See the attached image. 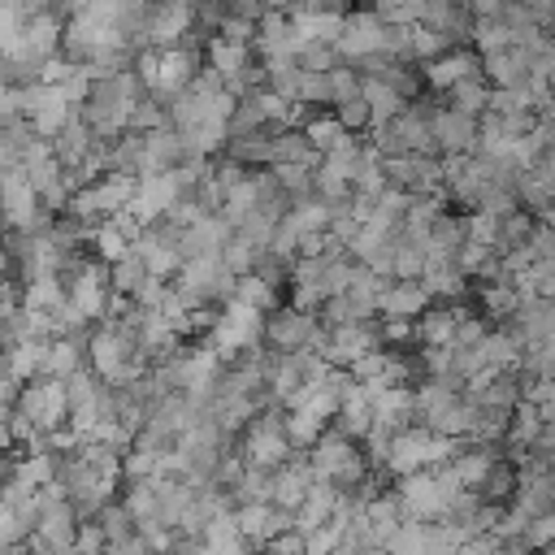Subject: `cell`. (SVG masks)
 Segmentation results:
<instances>
[{
	"label": "cell",
	"instance_id": "obj_1",
	"mask_svg": "<svg viewBox=\"0 0 555 555\" xmlns=\"http://www.w3.org/2000/svg\"><path fill=\"white\" fill-rule=\"evenodd\" d=\"M234 451H238L243 464H256V468H269V473H273L278 464H286L291 442H286V429H282V408L256 412V416L243 425V434L234 438Z\"/></svg>",
	"mask_w": 555,
	"mask_h": 555
},
{
	"label": "cell",
	"instance_id": "obj_2",
	"mask_svg": "<svg viewBox=\"0 0 555 555\" xmlns=\"http://www.w3.org/2000/svg\"><path fill=\"white\" fill-rule=\"evenodd\" d=\"M0 217H4V230H30V234H48L52 230V217L39 212L35 186L22 173V165L0 169Z\"/></svg>",
	"mask_w": 555,
	"mask_h": 555
},
{
	"label": "cell",
	"instance_id": "obj_3",
	"mask_svg": "<svg viewBox=\"0 0 555 555\" xmlns=\"http://www.w3.org/2000/svg\"><path fill=\"white\" fill-rule=\"evenodd\" d=\"M321 330V321H317V312H295V308H273L269 317H264V338H260V347H269V351H278V356H299V351H308L312 347V334Z\"/></svg>",
	"mask_w": 555,
	"mask_h": 555
},
{
	"label": "cell",
	"instance_id": "obj_4",
	"mask_svg": "<svg viewBox=\"0 0 555 555\" xmlns=\"http://www.w3.org/2000/svg\"><path fill=\"white\" fill-rule=\"evenodd\" d=\"M382 30H386V26L373 17L369 4H364V9H347V13H343V26H338V39H334L338 61L351 65V61H360V56H369V52H382Z\"/></svg>",
	"mask_w": 555,
	"mask_h": 555
},
{
	"label": "cell",
	"instance_id": "obj_5",
	"mask_svg": "<svg viewBox=\"0 0 555 555\" xmlns=\"http://www.w3.org/2000/svg\"><path fill=\"white\" fill-rule=\"evenodd\" d=\"M416 26L442 35L451 48H468V39H473V17H468V4H460V0H421Z\"/></svg>",
	"mask_w": 555,
	"mask_h": 555
},
{
	"label": "cell",
	"instance_id": "obj_6",
	"mask_svg": "<svg viewBox=\"0 0 555 555\" xmlns=\"http://www.w3.org/2000/svg\"><path fill=\"white\" fill-rule=\"evenodd\" d=\"M390 490L399 494V503H403V516H408V520H421V525H438V512H442V494H438V486H434L429 468H421V473H412V477H399V481H390Z\"/></svg>",
	"mask_w": 555,
	"mask_h": 555
},
{
	"label": "cell",
	"instance_id": "obj_7",
	"mask_svg": "<svg viewBox=\"0 0 555 555\" xmlns=\"http://www.w3.org/2000/svg\"><path fill=\"white\" fill-rule=\"evenodd\" d=\"M429 134H434V147H438V160H455V156H468L473 152V134H477V117H464L455 108H438L434 121H429Z\"/></svg>",
	"mask_w": 555,
	"mask_h": 555
},
{
	"label": "cell",
	"instance_id": "obj_8",
	"mask_svg": "<svg viewBox=\"0 0 555 555\" xmlns=\"http://www.w3.org/2000/svg\"><path fill=\"white\" fill-rule=\"evenodd\" d=\"M421 78H425V91H438L442 95L447 87H455L464 78H481V56L473 48H447L438 61L421 65Z\"/></svg>",
	"mask_w": 555,
	"mask_h": 555
},
{
	"label": "cell",
	"instance_id": "obj_9",
	"mask_svg": "<svg viewBox=\"0 0 555 555\" xmlns=\"http://www.w3.org/2000/svg\"><path fill=\"white\" fill-rule=\"evenodd\" d=\"M195 22L191 0H152V22H147V48L165 52L182 39V30Z\"/></svg>",
	"mask_w": 555,
	"mask_h": 555
},
{
	"label": "cell",
	"instance_id": "obj_10",
	"mask_svg": "<svg viewBox=\"0 0 555 555\" xmlns=\"http://www.w3.org/2000/svg\"><path fill=\"white\" fill-rule=\"evenodd\" d=\"M87 334H91V330H87ZM87 334L52 338V343L43 347V360H39L35 382H65V377H74L78 369H87Z\"/></svg>",
	"mask_w": 555,
	"mask_h": 555
},
{
	"label": "cell",
	"instance_id": "obj_11",
	"mask_svg": "<svg viewBox=\"0 0 555 555\" xmlns=\"http://www.w3.org/2000/svg\"><path fill=\"white\" fill-rule=\"evenodd\" d=\"M425 455H429V429L412 425V429H399L390 438V455H386V481H399V477H412L425 468Z\"/></svg>",
	"mask_w": 555,
	"mask_h": 555
},
{
	"label": "cell",
	"instance_id": "obj_12",
	"mask_svg": "<svg viewBox=\"0 0 555 555\" xmlns=\"http://www.w3.org/2000/svg\"><path fill=\"white\" fill-rule=\"evenodd\" d=\"M473 416H477V403L460 390V395H451V399H442L434 412H425V429L434 434V438H468V429H473Z\"/></svg>",
	"mask_w": 555,
	"mask_h": 555
},
{
	"label": "cell",
	"instance_id": "obj_13",
	"mask_svg": "<svg viewBox=\"0 0 555 555\" xmlns=\"http://www.w3.org/2000/svg\"><path fill=\"white\" fill-rule=\"evenodd\" d=\"M525 78H529V56H525L520 43L481 56V82L490 91H499V87H525Z\"/></svg>",
	"mask_w": 555,
	"mask_h": 555
},
{
	"label": "cell",
	"instance_id": "obj_14",
	"mask_svg": "<svg viewBox=\"0 0 555 555\" xmlns=\"http://www.w3.org/2000/svg\"><path fill=\"white\" fill-rule=\"evenodd\" d=\"M173 204H178V191H173L169 173H143V178L134 182L130 212H134L143 225H147V221H156V217H165Z\"/></svg>",
	"mask_w": 555,
	"mask_h": 555
},
{
	"label": "cell",
	"instance_id": "obj_15",
	"mask_svg": "<svg viewBox=\"0 0 555 555\" xmlns=\"http://www.w3.org/2000/svg\"><path fill=\"white\" fill-rule=\"evenodd\" d=\"M429 308L421 282H386L377 295V321H416Z\"/></svg>",
	"mask_w": 555,
	"mask_h": 555
},
{
	"label": "cell",
	"instance_id": "obj_16",
	"mask_svg": "<svg viewBox=\"0 0 555 555\" xmlns=\"http://www.w3.org/2000/svg\"><path fill=\"white\" fill-rule=\"evenodd\" d=\"M464 312H477L473 299L468 304H429L412 325H416V347H447L451 343V330Z\"/></svg>",
	"mask_w": 555,
	"mask_h": 555
},
{
	"label": "cell",
	"instance_id": "obj_17",
	"mask_svg": "<svg viewBox=\"0 0 555 555\" xmlns=\"http://www.w3.org/2000/svg\"><path fill=\"white\" fill-rule=\"evenodd\" d=\"M199 65H204V61L191 56V52H182V48H165V52H156V82H152V95L169 100L173 91L191 87V78H195Z\"/></svg>",
	"mask_w": 555,
	"mask_h": 555
},
{
	"label": "cell",
	"instance_id": "obj_18",
	"mask_svg": "<svg viewBox=\"0 0 555 555\" xmlns=\"http://www.w3.org/2000/svg\"><path fill=\"white\" fill-rule=\"evenodd\" d=\"M48 143V152H52V160L61 165V169H74V165H82L87 160V152H91V143H95V134L78 121V113L69 108V117H65V126L52 134V139H43Z\"/></svg>",
	"mask_w": 555,
	"mask_h": 555
},
{
	"label": "cell",
	"instance_id": "obj_19",
	"mask_svg": "<svg viewBox=\"0 0 555 555\" xmlns=\"http://www.w3.org/2000/svg\"><path fill=\"white\" fill-rule=\"evenodd\" d=\"M507 325L520 334V347H525V343H551V330H555V299H520L516 312L507 317Z\"/></svg>",
	"mask_w": 555,
	"mask_h": 555
},
{
	"label": "cell",
	"instance_id": "obj_20",
	"mask_svg": "<svg viewBox=\"0 0 555 555\" xmlns=\"http://www.w3.org/2000/svg\"><path fill=\"white\" fill-rule=\"evenodd\" d=\"M330 429L360 447V438L373 429V412H369V395H364V386H351V390L338 399V408H334V416H330Z\"/></svg>",
	"mask_w": 555,
	"mask_h": 555
},
{
	"label": "cell",
	"instance_id": "obj_21",
	"mask_svg": "<svg viewBox=\"0 0 555 555\" xmlns=\"http://www.w3.org/2000/svg\"><path fill=\"white\" fill-rule=\"evenodd\" d=\"M334 503H338V490L325 486V481H312L308 494H304V503L291 512V529H295L299 538H308L312 529H321V525L334 520Z\"/></svg>",
	"mask_w": 555,
	"mask_h": 555
},
{
	"label": "cell",
	"instance_id": "obj_22",
	"mask_svg": "<svg viewBox=\"0 0 555 555\" xmlns=\"http://www.w3.org/2000/svg\"><path fill=\"white\" fill-rule=\"evenodd\" d=\"M273 130H256V134H238V139H225L221 143V156L234 160L238 169H269L273 165Z\"/></svg>",
	"mask_w": 555,
	"mask_h": 555
},
{
	"label": "cell",
	"instance_id": "obj_23",
	"mask_svg": "<svg viewBox=\"0 0 555 555\" xmlns=\"http://www.w3.org/2000/svg\"><path fill=\"white\" fill-rule=\"evenodd\" d=\"M351 451H356V442H347L343 434H334V429L325 425L321 438L304 451V455H308V468H312V481H330V473H334Z\"/></svg>",
	"mask_w": 555,
	"mask_h": 555
},
{
	"label": "cell",
	"instance_id": "obj_24",
	"mask_svg": "<svg viewBox=\"0 0 555 555\" xmlns=\"http://www.w3.org/2000/svg\"><path fill=\"white\" fill-rule=\"evenodd\" d=\"M173 165H182V139L178 130L160 126L143 134V173H169Z\"/></svg>",
	"mask_w": 555,
	"mask_h": 555
},
{
	"label": "cell",
	"instance_id": "obj_25",
	"mask_svg": "<svg viewBox=\"0 0 555 555\" xmlns=\"http://www.w3.org/2000/svg\"><path fill=\"white\" fill-rule=\"evenodd\" d=\"M507 507H516L525 520L555 516V477L546 473V477H533V481H516V494H512Z\"/></svg>",
	"mask_w": 555,
	"mask_h": 555
},
{
	"label": "cell",
	"instance_id": "obj_26",
	"mask_svg": "<svg viewBox=\"0 0 555 555\" xmlns=\"http://www.w3.org/2000/svg\"><path fill=\"white\" fill-rule=\"evenodd\" d=\"M494 460H503V447H473V442H468V451H460V455L451 460V473H455L460 490H473V494H477V486H481V477L490 473Z\"/></svg>",
	"mask_w": 555,
	"mask_h": 555
},
{
	"label": "cell",
	"instance_id": "obj_27",
	"mask_svg": "<svg viewBox=\"0 0 555 555\" xmlns=\"http://www.w3.org/2000/svg\"><path fill=\"white\" fill-rule=\"evenodd\" d=\"M317 152L312 143L304 139L299 126H278L273 130V165H299V169H317Z\"/></svg>",
	"mask_w": 555,
	"mask_h": 555
},
{
	"label": "cell",
	"instance_id": "obj_28",
	"mask_svg": "<svg viewBox=\"0 0 555 555\" xmlns=\"http://www.w3.org/2000/svg\"><path fill=\"white\" fill-rule=\"evenodd\" d=\"M533 217L529 212H512V217H503V221H494V238H490V251L494 256H516V251H525V243H529V234H533Z\"/></svg>",
	"mask_w": 555,
	"mask_h": 555
},
{
	"label": "cell",
	"instance_id": "obj_29",
	"mask_svg": "<svg viewBox=\"0 0 555 555\" xmlns=\"http://www.w3.org/2000/svg\"><path fill=\"white\" fill-rule=\"evenodd\" d=\"M330 421L325 416H317L312 408H291V412H282V429H286V442H291V451H308L317 438H321V429H325Z\"/></svg>",
	"mask_w": 555,
	"mask_h": 555
},
{
	"label": "cell",
	"instance_id": "obj_30",
	"mask_svg": "<svg viewBox=\"0 0 555 555\" xmlns=\"http://www.w3.org/2000/svg\"><path fill=\"white\" fill-rule=\"evenodd\" d=\"M512 494H516V464L494 460V464H490V473H486V477H481V486H477V499H481V503H490V507H507V503H512Z\"/></svg>",
	"mask_w": 555,
	"mask_h": 555
},
{
	"label": "cell",
	"instance_id": "obj_31",
	"mask_svg": "<svg viewBox=\"0 0 555 555\" xmlns=\"http://www.w3.org/2000/svg\"><path fill=\"white\" fill-rule=\"evenodd\" d=\"M364 520L373 525L377 542H386V538H390V533H395V529H399L408 516H403V503H399V494L386 486V490H382V494H377V499L364 507Z\"/></svg>",
	"mask_w": 555,
	"mask_h": 555
},
{
	"label": "cell",
	"instance_id": "obj_32",
	"mask_svg": "<svg viewBox=\"0 0 555 555\" xmlns=\"http://www.w3.org/2000/svg\"><path fill=\"white\" fill-rule=\"evenodd\" d=\"M486 100H490V87L481 78H464V82H455V87L442 91V104L455 108V113H464V117H481L486 113Z\"/></svg>",
	"mask_w": 555,
	"mask_h": 555
},
{
	"label": "cell",
	"instance_id": "obj_33",
	"mask_svg": "<svg viewBox=\"0 0 555 555\" xmlns=\"http://www.w3.org/2000/svg\"><path fill=\"white\" fill-rule=\"evenodd\" d=\"M147 282H152V278H147V269H143L134 256H121L117 264H108V291H113V295H121V299H130V304L143 295V286H147Z\"/></svg>",
	"mask_w": 555,
	"mask_h": 555
},
{
	"label": "cell",
	"instance_id": "obj_34",
	"mask_svg": "<svg viewBox=\"0 0 555 555\" xmlns=\"http://www.w3.org/2000/svg\"><path fill=\"white\" fill-rule=\"evenodd\" d=\"M551 369H555V347L551 343H525L512 373L525 382H542V377H551Z\"/></svg>",
	"mask_w": 555,
	"mask_h": 555
},
{
	"label": "cell",
	"instance_id": "obj_35",
	"mask_svg": "<svg viewBox=\"0 0 555 555\" xmlns=\"http://www.w3.org/2000/svg\"><path fill=\"white\" fill-rule=\"evenodd\" d=\"M91 520L100 525V533H104V542H108V546H121L126 538H134V516H130L117 499H113V503H104Z\"/></svg>",
	"mask_w": 555,
	"mask_h": 555
},
{
	"label": "cell",
	"instance_id": "obj_36",
	"mask_svg": "<svg viewBox=\"0 0 555 555\" xmlns=\"http://www.w3.org/2000/svg\"><path fill=\"white\" fill-rule=\"evenodd\" d=\"M343 61H338V52H334V43H312V39H304L299 48H295V69L299 74H334Z\"/></svg>",
	"mask_w": 555,
	"mask_h": 555
},
{
	"label": "cell",
	"instance_id": "obj_37",
	"mask_svg": "<svg viewBox=\"0 0 555 555\" xmlns=\"http://www.w3.org/2000/svg\"><path fill=\"white\" fill-rule=\"evenodd\" d=\"M87 251H91L100 264H117L121 256H130V243H126V234H121L113 221H104V225L87 238Z\"/></svg>",
	"mask_w": 555,
	"mask_h": 555
},
{
	"label": "cell",
	"instance_id": "obj_38",
	"mask_svg": "<svg viewBox=\"0 0 555 555\" xmlns=\"http://www.w3.org/2000/svg\"><path fill=\"white\" fill-rule=\"evenodd\" d=\"M230 499H234V507H243V503H269V468L243 464L238 481L230 486Z\"/></svg>",
	"mask_w": 555,
	"mask_h": 555
},
{
	"label": "cell",
	"instance_id": "obj_39",
	"mask_svg": "<svg viewBox=\"0 0 555 555\" xmlns=\"http://www.w3.org/2000/svg\"><path fill=\"white\" fill-rule=\"evenodd\" d=\"M95 199H100V208H104L108 217H117V212L130 208V199H134V178H113V173H104V178L95 182Z\"/></svg>",
	"mask_w": 555,
	"mask_h": 555
},
{
	"label": "cell",
	"instance_id": "obj_40",
	"mask_svg": "<svg viewBox=\"0 0 555 555\" xmlns=\"http://www.w3.org/2000/svg\"><path fill=\"white\" fill-rule=\"evenodd\" d=\"M269 173H273L278 191H282L291 204H299V199L312 195V169H299V165H269Z\"/></svg>",
	"mask_w": 555,
	"mask_h": 555
},
{
	"label": "cell",
	"instance_id": "obj_41",
	"mask_svg": "<svg viewBox=\"0 0 555 555\" xmlns=\"http://www.w3.org/2000/svg\"><path fill=\"white\" fill-rule=\"evenodd\" d=\"M22 343H30V317L22 308L0 312V356L13 351V347H22Z\"/></svg>",
	"mask_w": 555,
	"mask_h": 555
},
{
	"label": "cell",
	"instance_id": "obj_42",
	"mask_svg": "<svg viewBox=\"0 0 555 555\" xmlns=\"http://www.w3.org/2000/svg\"><path fill=\"white\" fill-rule=\"evenodd\" d=\"M369 9H373V17H377L382 26H416V17H421V0H403V4L377 0V4H369Z\"/></svg>",
	"mask_w": 555,
	"mask_h": 555
},
{
	"label": "cell",
	"instance_id": "obj_43",
	"mask_svg": "<svg viewBox=\"0 0 555 555\" xmlns=\"http://www.w3.org/2000/svg\"><path fill=\"white\" fill-rule=\"evenodd\" d=\"M9 507H13L17 538L26 542V538L35 533V525H39V490H35V494H13V499H9Z\"/></svg>",
	"mask_w": 555,
	"mask_h": 555
},
{
	"label": "cell",
	"instance_id": "obj_44",
	"mask_svg": "<svg viewBox=\"0 0 555 555\" xmlns=\"http://www.w3.org/2000/svg\"><path fill=\"white\" fill-rule=\"evenodd\" d=\"M486 330H490V325H486V321H481L477 312H464V317L455 321V330H451V343H447V347H460V351H473V347H477V343L486 338Z\"/></svg>",
	"mask_w": 555,
	"mask_h": 555
},
{
	"label": "cell",
	"instance_id": "obj_45",
	"mask_svg": "<svg viewBox=\"0 0 555 555\" xmlns=\"http://www.w3.org/2000/svg\"><path fill=\"white\" fill-rule=\"evenodd\" d=\"M364 477H369V464H364V455H360V447H356V451H351V455L330 473V481H325V486H334V490H351V486H360Z\"/></svg>",
	"mask_w": 555,
	"mask_h": 555
},
{
	"label": "cell",
	"instance_id": "obj_46",
	"mask_svg": "<svg viewBox=\"0 0 555 555\" xmlns=\"http://www.w3.org/2000/svg\"><path fill=\"white\" fill-rule=\"evenodd\" d=\"M69 555H108V542H104V533H100L95 520H78V529H74V551H69Z\"/></svg>",
	"mask_w": 555,
	"mask_h": 555
},
{
	"label": "cell",
	"instance_id": "obj_47",
	"mask_svg": "<svg viewBox=\"0 0 555 555\" xmlns=\"http://www.w3.org/2000/svg\"><path fill=\"white\" fill-rule=\"evenodd\" d=\"M551 538H555V516H533L525 525V551H551Z\"/></svg>",
	"mask_w": 555,
	"mask_h": 555
},
{
	"label": "cell",
	"instance_id": "obj_48",
	"mask_svg": "<svg viewBox=\"0 0 555 555\" xmlns=\"http://www.w3.org/2000/svg\"><path fill=\"white\" fill-rule=\"evenodd\" d=\"M351 95H360V78H356L347 65H338V69L330 74V108L343 104V100H351Z\"/></svg>",
	"mask_w": 555,
	"mask_h": 555
},
{
	"label": "cell",
	"instance_id": "obj_49",
	"mask_svg": "<svg viewBox=\"0 0 555 555\" xmlns=\"http://www.w3.org/2000/svg\"><path fill=\"white\" fill-rule=\"evenodd\" d=\"M525 256H529V264L533 260H555V230L551 225H533V234L525 243Z\"/></svg>",
	"mask_w": 555,
	"mask_h": 555
},
{
	"label": "cell",
	"instance_id": "obj_50",
	"mask_svg": "<svg viewBox=\"0 0 555 555\" xmlns=\"http://www.w3.org/2000/svg\"><path fill=\"white\" fill-rule=\"evenodd\" d=\"M338 538H343L338 525H321V529H312V533L304 538V555H330V551L338 546Z\"/></svg>",
	"mask_w": 555,
	"mask_h": 555
},
{
	"label": "cell",
	"instance_id": "obj_51",
	"mask_svg": "<svg viewBox=\"0 0 555 555\" xmlns=\"http://www.w3.org/2000/svg\"><path fill=\"white\" fill-rule=\"evenodd\" d=\"M165 555H212L208 546H204V538H191V533H173V542H169V551Z\"/></svg>",
	"mask_w": 555,
	"mask_h": 555
},
{
	"label": "cell",
	"instance_id": "obj_52",
	"mask_svg": "<svg viewBox=\"0 0 555 555\" xmlns=\"http://www.w3.org/2000/svg\"><path fill=\"white\" fill-rule=\"evenodd\" d=\"M0 546H22L17 525H13V507H9V499H4V494H0Z\"/></svg>",
	"mask_w": 555,
	"mask_h": 555
},
{
	"label": "cell",
	"instance_id": "obj_53",
	"mask_svg": "<svg viewBox=\"0 0 555 555\" xmlns=\"http://www.w3.org/2000/svg\"><path fill=\"white\" fill-rule=\"evenodd\" d=\"M17 30H22L17 9H13V4H0V48H9V43L17 39Z\"/></svg>",
	"mask_w": 555,
	"mask_h": 555
},
{
	"label": "cell",
	"instance_id": "obj_54",
	"mask_svg": "<svg viewBox=\"0 0 555 555\" xmlns=\"http://www.w3.org/2000/svg\"><path fill=\"white\" fill-rule=\"evenodd\" d=\"M17 390H22V386H17V377L9 373V364H4V356H0V408H4V412L13 408V399H17Z\"/></svg>",
	"mask_w": 555,
	"mask_h": 555
},
{
	"label": "cell",
	"instance_id": "obj_55",
	"mask_svg": "<svg viewBox=\"0 0 555 555\" xmlns=\"http://www.w3.org/2000/svg\"><path fill=\"white\" fill-rule=\"evenodd\" d=\"M364 555H386V551H364Z\"/></svg>",
	"mask_w": 555,
	"mask_h": 555
}]
</instances>
